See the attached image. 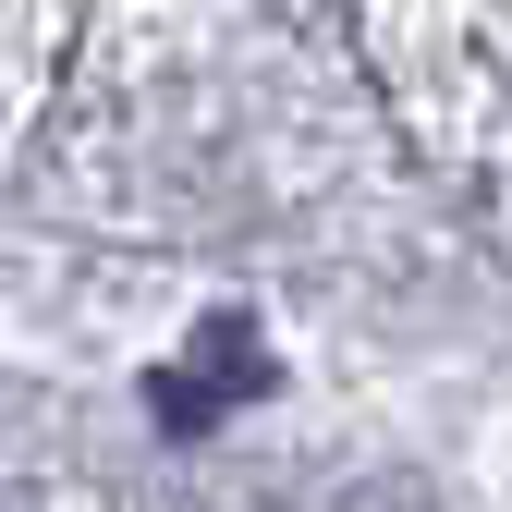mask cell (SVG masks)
Segmentation results:
<instances>
[{
  "mask_svg": "<svg viewBox=\"0 0 512 512\" xmlns=\"http://www.w3.org/2000/svg\"><path fill=\"white\" fill-rule=\"evenodd\" d=\"M244 391H269V366H256V342H244V317H220V330H208V366H171V378H159L147 403H159L171 427H183V415L208 427V415H220V403H244Z\"/></svg>",
  "mask_w": 512,
  "mask_h": 512,
  "instance_id": "obj_1",
  "label": "cell"
}]
</instances>
